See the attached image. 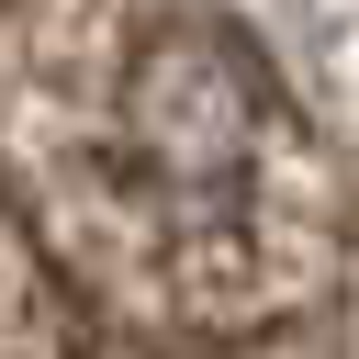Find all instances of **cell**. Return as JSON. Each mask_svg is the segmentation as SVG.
I'll return each mask as SVG.
<instances>
[{"label": "cell", "instance_id": "6da1fadb", "mask_svg": "<svg viewBox=\"0 0 359 359\" xmlns=\"http://www.w3.org/2000/svg\"><path fill=\"white\" fill-rule=\"evenodd\" d=\"M123 123H135V157L157 180L224 191L269 123V67L224 22H168V34H146V56L123 79Z\"/></svg>", "mask_w": 359, "mask_h": 359}]
</instances>
